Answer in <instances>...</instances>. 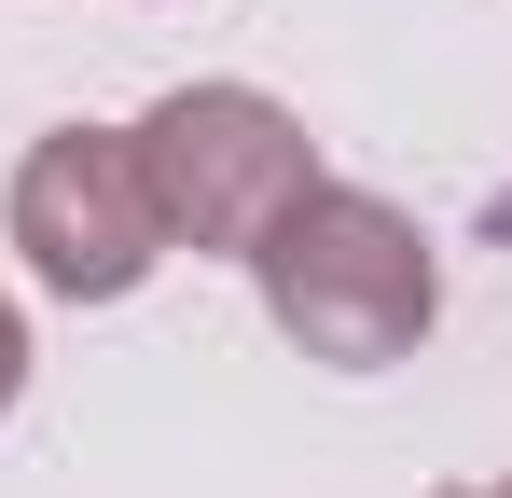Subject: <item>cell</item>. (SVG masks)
<instances>
[{
    "mask_svg": "<svg viewBox=\"0 0 512 498\" xmlns=\"http://www.w3.org/2000/svg\"><path fill=\"white\" fill-rule=\"evenodd\" d=\"M28 402V319H14V291H0V415Z\"/></svg>",
    "mask_w": 512,
    "mask_h": 498,
    "instance_id": "cell-4",
    "label": "cell"
},
{
    "mask_svg": "<svg viewBox=\"0 0 512 498\" xmlns=\"http://www.w3.org/2000/svg\"><path fill=\"white\" fill-rule=\"evenodd\" d=\"M125 139H139L153 208H167V249H222V263H250V249L319 194V139H305V111H277L263 83H167Z\"/></svg>",
    "mask_w": 512,
    "mask_h": 498,
    "instance_id": "cell-2",
    "label": "cell"
},
{
    "mask_svg": "<svg viewBox=\"0 0 512 498\" xmlns=\"http://www.w3.org/2000/svg\"><path fill=\"white\" fill-rule=\"evenodd\" d=\"M0 222H14L28 277H42L56 305H125V291L167 263V208H153L125 125H56V139H28Z\"/></svg>",
    "mask_w": 512,
    "mask_h": 498,
    "instance_id": "cell-3",
    "label": "cell"
},
{
    "mask_svg": "<svg viewBox=\"0 0 512 498\" xmlns=\"http://www.w3.org/2000/svg\"><path fill=\"white\" fill-rule=\"evenodd\" d=\"M250 291H263V319L291 332L305 360H333V374H388V360H416L429 319H443L429 236L388 194H360V180H319V194L250 249Z\"/></svg>",
    "mask_w": 512,
    "mask_h": 498,
    "instance_id": "cell-1",
    "label": "cell"
},
{
    "mask_svg": "<svg viewBox=\"0 0 512 498\" xmlns=\"http://www.w3.org/2000/svg\"><path fill=\"white\" fill-rule=\"evenodd\" d=\"M443 498H512V471H499V485H443Z\"/></svg>",
    "mask_w": 512,
    "mask_h": 498,
    "instance_id": "cell-5",
    "label": "cell"
}]
</instances>
